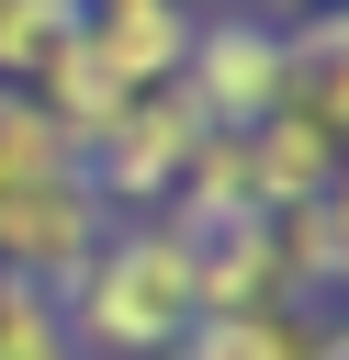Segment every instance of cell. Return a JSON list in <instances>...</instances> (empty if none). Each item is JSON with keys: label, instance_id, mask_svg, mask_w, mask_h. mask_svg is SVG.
Returning <instances> with one entry per match:
<instances>
[{"label": "cell", "instance_id": "obj_4", "mask_svg": "<svg viewBox=\"0 0 349 360\" xmlns=\"http://www.w3.org/2000/svg\"><path fill=\"white\" fill-rule=\"evenodd\" d=\"M113 236V214H101V191L90 180H45V191H23V202H0V270L11 281H34V292H68L79 270H90V248Z\"/></svg>", "mask_w": 349, "mask_h": 360}, {"label": "cell", "instance_id": "obj_2", "mask_svg": "<svg viewBox=\"0 0 349 360\" xmlns=\"http://www.w3.org/2000/svg\"><path fill=\"white\" fill-rule=\"evenodd\" d=\"M180 101H191V124L203 135H248V124H270L281 112V22H259V11H203L191 22V56H180V79H169Z\"/></svg>", "mask_w": 349, "mask_h": 360}, {"label": "cell", "instance_id": "obj_7", "mask_svg": "<svg viewBox=\"0 0 349 360\" xmlns=\"http://www.w3.org/2000/svg\"><path fill=\"white\" fill-rule=\"evenodd\" d=\"M281 112H304L326 146H349V0L281 22Z\"/></svg>", "mask_w": 349, "mask_h": 360}, {"label": "cell", "instance_id": "obj_15", "mask_svg": "<svg viewBox=\"0 0 349 360\" xmlns=\"http://www.w3.org/2000/svg\"><path fill=\"white\" fill-rule=\"evenodd\" d=\"M11 101H23V90H11V79H0V112H11Z\"/></svg>", "mask_w": 349, "mask_h": 360}, {"label": "cell", "instance_id": "obj_13", "mask_svg": "<svg viewBox=\"0 0 349 360\" xmlns=\"http://www.w3.org/2000/svg\"><path fill=\"white\" fill-rule=\"evenodd\" d=\"M315 214H326V236H338V292H326V304L349 315V158H338V180L315 191Z\"/></svg>", "mask_w": 349, "mask_h": 360}, {"label": "cell", "instance_id": "obj_14", "mask_svg": "<svg viewBox=\"0 0 349 360\" xmlns=\"http://www.w3.org/2000/svg\"><path fill=\"white\" fill-rule=\"evenodd\" d=\"M236 11H259V22H304V11H326V0H236Z\"/></svg>", "mask_w": 349, "mask_h": 360}, {"label": "cell", "instance_id": "obj_6", "mask_svg": "<svg viewBox=\"0 0 349 360\" xmlns=\"http://www.w3.org/2000/svg\"><path fill=\"white\" fill-rule=\"evenodd\" d=\"M191 22H203V11H180V0H79V45H90L124 90H169L180 56H191Z\"/></svg>", "mask_w": 349, "mask_h": 360}, {"label": "cell", "instance_id": "obj_5", "mask_svg": "<svg viewBox=\"0 0 349 360\" xmlns=\"http://www.w3.org/2000/svg\"><path fill=\"white\" fill-rule=\"evenodd\" d=\"M293 315V292H281V236H270V214H236V225H203L191 236V326L203 315Z\"/></svg>", "mask_w": 349, "mask_h": 360}, {"label": "cell", "instance_id": "obj_1", "mask_svg": "<svg viewBox=\"0 0 349 360\" xmlns=\"http://www.w3.org/2000/svg\"><path fill=\"white\" fill-rule=\"evenodd\" d=\"M56 326H68V360H169L191 338V236L169 214H124L90 270L56 292Z\"/></svg>", "mask_w": 349, "mask_h": 360}, {"label": "cell", "instance_id": "obj_3", "mask_svg": "<svg viewBox=\"0 0 349 360\" xmlns=\"http://www.w3.org/2000/svg\"><path fill=\"white\" fill-rule=\"evenodd\" d=\"M191 146H203L191 101H180V90H135V101L79 146V180L101 191V214H113V225H124V214H169L180 169H191Z\"/></svg>", "mask_w": 349, "mask_h": 360}, {"label": "cell", "instance_id": "obj_8", "mask_svg": "<svg viewBox=\"0 0 349 360\" xmlns=\"http://www.w3.org/2000/svg\"><path fill=\"white\" fill-rule=\"evenodd\" d=\"M338 158H349V146H326L304 112H270V124H248V180H259V214H293V202H315V191L338 180Z\"/></svg>", "mask_w": 349, "mask_h": 360}, {"label": "cell", "instance_id": "obj_16", "mask_svg": "<svg viewBox=\"0 0 349 360\" xmlns=\"http://www.w3.org/2000/svg\"><path fill=\"white\" fill-rule=\"evenodd\" d=\"M180 11H225V0H180Z\"/></svg>", "mask_w": 349, "mask_h": 360}, {"label": "cell", "instance_id": "obj_11", "mask_svg": "<svg viewBox=\"0 0 349 360\" xmlns=\"http://www.w3.org/2000/svg\"><path fill=\"white\" fill-rule=\"evenodd\" d=\"M68 34H79V0H0V79L23 90Z\"/></svg>", "mask_w": 349, "mask_h": 360}, {"label": "cell", "instance_id": "obj_9", "mask_svg": "<svg viewBox=\"0 0 349 360\" xmlns=\"http://www.w3.org/2000/svg\"><path fill=\"white\" fill-rule=\"evenodd\" d=\"M236 214H259L248 135H203V146H191V169H180V191H169V225H180V236H203V225H236Z\"/></svg>", "mask_w": 349, "mask_h": 360}, {"label": "cell", "instance_id": "obj_12", "mask_svg": "<svg viewBox=\"0 0 349 360\" xmlns=\"http://www.w3.org/2000/svg\"><path fill=\"white\" fill-rule=\"evenodd\" d=\"M0 360H68L56 292H34V281H11V270H0Z\"/></svg>", "mask_w": 349, "mask_h": 360}, {"label": "cell", "instance_id": "obj_10", "mask_svg": "<svg viewBox=\"0 0 349 360\" xmlns=\"http://www.w3.org/2000/svg\"><path fill=\"white\" fill-rule=\"evenodd\" d=\"M304 349H315V315H281L270 304V315H203L169 360H304Z\"/></svg>", "mask_w": 349, "mask_h": 360}]
</instances>
